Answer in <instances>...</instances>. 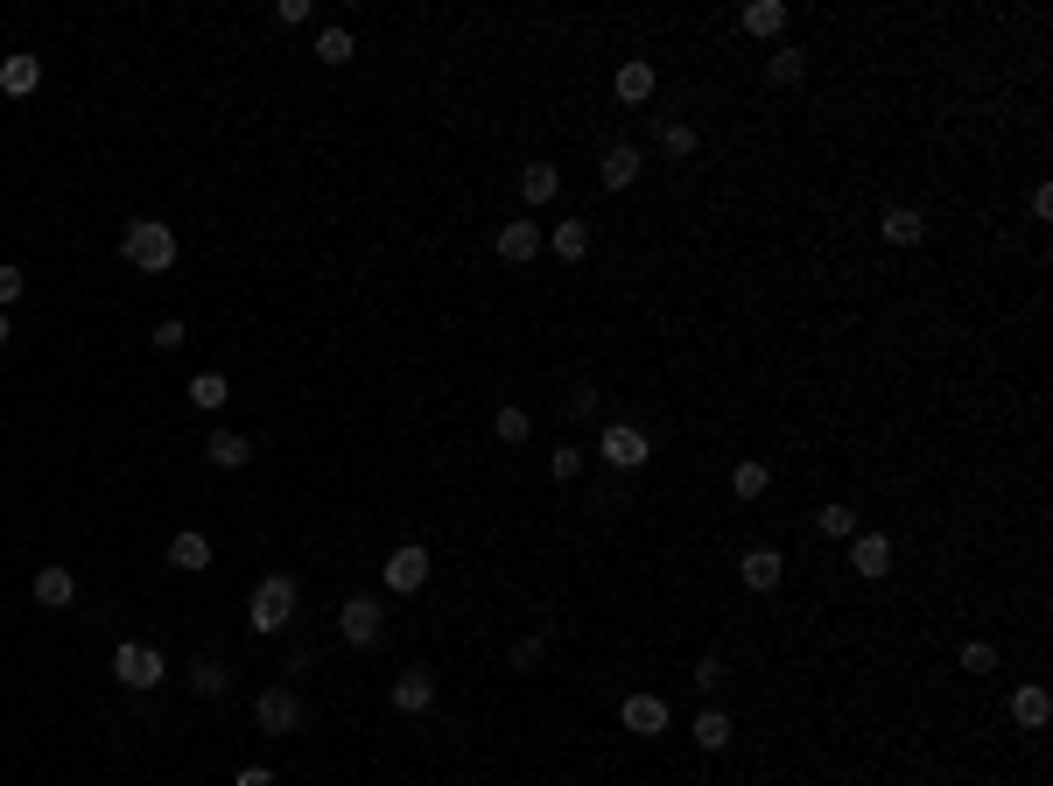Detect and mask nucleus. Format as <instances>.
<instances>
[{"mask_svg": "<svg viewBox=\"0 0 1053 786\" xmlns=\"http://www.w3.org/2000/svg\"><path fill=\"white\" fill-rule=\"evenodd\" d=\"M598 456L611 471H640L646 456H654V443H646V429H632V421H604V429H598Z\"/></svg>", "mask_w": 1053, "mask_h": 786, "instance_id": "20e7f679", "label": "nucleus"}, {"mask_svg": "<svg viewBox=\"0 0 1053 786\" xmlns=\"http://www.w3.org/2000/svg\"><path fill=\"white\" fill-rule=\"evenodd\" d=\"M275 22H281V29H296V22H310V0H281V8H275Z\"/></svg>", "mask_w": 1053, "mask_h": 786, "instance_id": "58836bf2", "label": "nucleus"}, {"mask_svg": "<svg viewBox=\"0 0 1053 786\" xmlns=\"http://www.w3.org/2000/svg\"><path fill=\"white\" fill-rule=\"evenodd\" d=\"M183 337H190V331H183V323H176V316H162V323H155V331H148V344H155V352H176V344H183Z\"/></svg>", "mask_w": 1053, "mask_h": 786, "instance_id": "4c0bfd02", "label": "nucleus"}, {"mask_svg": "<svg viewBox=\"0 0 1053 786\" xmlns=\"http://www.w3.org/2000/svg\"><path fill=\"white\" fill-rule=\"evenodd\" d=\"M765 78H773V85H801V78H808V56H801L794 43H780L773 56H765Z\"/></svg>", "mask_w": 1053, "mask_h": 786, "instance_id": "393cba45", "label": "nucleus"}, {"mask_svg": "<svg viewBox=\"0 0 1053 786\" xmlns=\"http://www.w3.org/2000/svg\"><path fill=\"white\" fill-rule=\"evenodd\" d=\"M815 527L829 534V541H850V534H864V527H857V506H821Z\"/></svg>", "mask_w": 1053, "mask_h": 786, "instance_id": "7c9ffc66", "label": "nucleus"}, {"mask_svg": "<svg viewBox=\"0 0 1053 786\" xmlns=\"http://www.w3.org/2000/svg\"><path fill=\"white\" fill-rule=\"evenodd\" d=\"M169 569H183V577H204V569H211V541H204L197 527L169 534Z\"/></svg>", "mask_w": 1053, "mask_h": 786, "instance_id": "f3484780", "label": "nucleus"}, {"mask_svg": "<svg viewBox=\"0 0 1053 786\" xmlns=\"http://www.w3.org/2000/svg\"><path fill=\"white\" fill-rule=\"evenodd\" d=\"M667 723H675V717H667V702H660V696H646V688L619 702V731H632V737H660Z\"/></svg>", "mask_w": 1053, "mask_h": 786, "instance_id": "6e6552de", "label": "nucleus"}, {"mask_svg": "<svg viewBox=\"0 0 1053 786\" xmlns=\"http://www.w3.org/2000/svg\"><path fill=\"white\" fill-rule=\"evenodd\" d=\"M1046 717H1053V696H1046L1040 681L1011 688V723H1019V731H1046Z\"/></svg>", "mask_w": 1053, "mask_h": 786, "instance_id": "dca6fc26", "label": "nucleus"}, {"mask_svg": "<svg viewBox=\"0 0 1053 786\" xmlns=\"http://www.w3.org/2000/svg\"><path fill=\"white\" fill-rule=\"evenodd\" d=\"M337 632H344V646H379V632H387V611H379V597H344Z\"/></svg>", "mask_w": 1053, "mask_h": 786, "instance_id": "0eeeda50", "label": "nucleus"}, {"mask_svg": "<svg viewBox=\"0 0 1053 786\" xmlns=\"http://www.w3.org/2000/svg\"><path fill=\"white\" fill-rule=\"evenodd\" d=\"M787 29V0H752L744 8V35H780Z\"/></svg>", "mask_w": 1053, "mask_h": 786, "instance_id": "a878e982", "label": "nucleus"}, {"mask_svg": "<svg viewBox=\"0 0 1053 786\" xmlns=\"http://www.w3.org/2000/svg\"><path fill=\"white\" fill-rule=\"evenodd\" d=\"M577 471H583V450H569V443H562V450H548V477H555V485H569Z\"/></svg>", "mask_w": 1053, "mask_h": 786, "instance_id": "c9c22d12", "label": "nucleus"}, {"mask_svg": "<svg viewBox=\"0 0 1053 786\" xmlns=\"http://www.w3.org/2000/svg\"><path fill=\"white\" fill-rule=\"evenodd\" d=\"M520 197L527 204H555V197H562V169H555V162H527L520 169Z\"/></svg>", "mask_w": 1053, "mask_h": 786, "instance_id": "aec40b11", "label": "nucleus"}, {"mask_svg": "<svg viewBox=\"0 0 1053 786\" xmlns=\"http://www.w3.org/2000/svg\"><path fill=\"white\" fill-rule=\"evenodd\" d=\"M963 675H998V646H990V639H969V646H963Z\"/></svg>", "mask_w": 1053, "mask_h": 786, "instance_id": "f704fd0d", "label": "nucleus"}, {"mask_svg": "<svg viewBox=\"0 0 1053 786\" xmlns=\"http://www.w3.org/2000/svg\"><path fill=\"white\" fill-rule=\"evenodd\" d=\"M654 85H660V71L646 64V56H625V64H619V78H611L619 106H646V99H654Z\"/></svg>", "mask_w": 1053, "mask_h": 786, "instance_id": "4468645a", "label": "nucleus"}, {"mask_svg": "<svg viewBox=\"0 0 1053 786\" xmlns=\"http://www.w3.org/2000/svg\"><path fill=\"white\" fill-rule=\"evenodd\" d=\"M850 569H857L864 583L892 577V534H850Z\"/></svg>", "mask_w": 1053, "mask_h": 786, "instance_id": "f8f14e48", "label": "nucleus"}, {"mask_svg": "<svg viewBox=\"0 0 1053 786\" xmlns=\"http://www.w3.org/2000/svg\"><path fill=\"white\" fill-rule=\"evenodd\" d=\"M878 239L885 246H921L927 239V218L913 204H885V218H878Z\"/></svg>", "mask_w": 1053, "mask_h": 786, "instance_id": "2eb2a0df", "label": "nucleus"}, {"mask_svg": "<svg viewBox=\"0 0 1053 786\" xmlns=\"http://www.w3.org/2000/svg\"><path fill=\"white\" fill-rule=\"evenodd\" d=\"M225 688H233V667H225V660H211V654H204V660H190V696L218 702Z\"/></svg>", "mask_w": 1053, "mask_h": 786, "instance_id": "412c9836", "label": "nucleus"}, {"mask_svg": "<svg viewBox=\"0 0 1053 786\" xmlns=\"http://www.w3.org/2000/svg\"><path fill=\"white\" fill-rule=\"evenodd\" d=\"M541 246H548V233H541L534 218H513V225H499V260H506V267H527L534 254H541Z\"/></svg>", "mask_w": 1053, "mask_h": 786, "instance_id": "ddd939ff", "label": "nucleus"}, {"mask_svg": "<svg viewBox=\"0 0 1053 786\" xmlns=\"http://www.w3.org/2000/svg\"><path fill=\"white\" fill-rule=\"evenodd\" d=\"M162 675H169V660L155 654V646H141V639L112 646V681H120V688H133V696H141V688H155Z\"/></svg>", "mask_w": 1053, "mask_h": 786, "instance_id": "7ed1b4c3", "label": "nucleus"}, {"mask_svg": "<svg viewBox=\"0 0 1053 786\" xmlns=\"http://www.w3.org/2000/svg\"><path fill=\"white\" fill-rule=\"evenodd\" d=\"M548 632H555V625H548ZM548 632H527V639H513V654H506V667H513V675L541 667V654H548Z\"/></svg>", "mask_w": 1053, "mask_h": 786, "instance_id": "c756f323", "label": "nucleus"}, {"mask_svg": "<svg viewBox=\"0 0 1053 786\" xmlns=\"http://www.w3.org/2000/svg\"><path fill=\"white\" fill-rule=\"evenodd\" d=\"M394 709H400V717H429V709H436V675H429V667H400V675H394Z\"/></svg>", "mask_w": 1053, "mask_h": 786, "instance_id": "9d476101", "label": "nucleus"}, {"mask_svg": "<svg viewBox=\"0 0 1053 786\" xmlns=\"http://www.w3.org/2000/svg\"><path fill=\"white\" fill-rule=\"evenodd\" d=\"M640 169H646L640 148H632V141H611V148H604V162H598V183L611 190V197H619V190L640 183Z\"/></svg>", "mask_w": 1053, "mask_h": 786, "instance_id": "9b49d317", "label": "nucleus"}, {"mask_svg": "<svg viewBox=\"0 0 1053 786\" xmlns=\"http://www.w3.org/2000/svg\"><path fill=\"white\" fill-rule=\"evenodd\" d=\"M71 597H78V577H71L64 562H43V569H35V604H43V611H64Z\"/></svg>", "mask_w": 1053, "mask_h": 786, "instance_id": "a211bd4d", "label": "nucleus"}, {"mask_svg": "<svg viewBox=\"0 0 1053 786\" xmlns=\"http://www.w3.org/2000/svg\"><path fill=\"white\" fill-rule=\"evenodd\" d=\"M8 337H14V331H8V310H0V352H8Z\"/></svg>", "mask_w": 1053, "mask_h": 786, "instance_id": "a19ab883", "label": "nucleus"}, {"mask_svg": "<svg viewBox=\"0 0 1053 786\" xmlns=\"http://www.w3.org/2000/svg\"><path fill=\"white\" fill-rule=\"evenodd\" d=\"M723 675H731V660H723L717 646H710V654L696 660V688H702V696H717V688H723Z\"/></svg>", "mask_w": 1053, "mask_h": 786, "instance_id": "72a5a7b5", "label": "nucleus"}, {"mask_svg": "<svg viewBox=\"0 0 1053 786\" xmlns=\"http://www.w3.org/2000/svg\"><path fill=\"white\" fill-rule=\"evenodd\" d=\"M688 737H696L702 752H731V717H723V709L710 702V709H702L696 723H688Z\"/></svg>", "mask_w": 1053, "mask_h": 786, "instance_id": "5701e85b", "label": "nucleus"}, {"mask_svg": "<svg viewBox=\"0 0 1053 786\" xmlns=\"http://www.w3.org/2000/svg\"><path fill=\"white\" fill-rule=\"evenodd\" d=\"M765 485H773V471H765L759 456H744V464H731V492H738V498H765Z\"/></svg>", "mask_w": 1053, "mask_h": 786, "instance_id": "cd10ccee", "label": "nucleus"}, {"mask_svg": "<svg viewBox=\"0 0 1053 786\" xmlns=\"http://www.w3.org/2000/svg\"><path fill=\"white\" fill-rule=\"evenodd\" d=\"M246 625H254L260 639L289 632V625H296V577H260L254 597H246Z\"/></svg>", "mask_w": 1053, "mask_h": 786, "instance_id": "f03ea898", "label": "nucleus"}, {"mask_svg": "<svg viewBox=\"0 0 1053 786\" xmlns=\"http://www.w3.org/2000/svg\"><path fill=\"white\" fill-rule=\"evenodd\" d=\"M204 456H211L218 471H239L246 456H254V443H246V435H233V429H211V435H204Z\"/></svg>", "mask_w": 1053, "mask_h": 786, "instance_id": "4be33fe9", "label": "nucleus"}, {"mask_svg": "<svg viewBox=\"0 0 1053 786\" xmlns=\"http://www.w3.org/2000/svg\"><path fill=\"white\" fill-rule=\"evenodd\" d=\"M254 723H260V737H296L302 731L296 688H260V696H254Z\"/></svg>", "mask_w": 1053, "mask_h": 786, "instance_id": "39448f33", "label": "nucleus"}, {"mask_svg": "<svg viewBox=\"0 0 1053 786\" xmlns=\"http://www.w3.org/2000/svg\"><path fill=\"white\" fill-rule=\"evenodd\" d=\"M492 435H499V443H527V435H534V414H527V408H499V414H492Z\"/></svg>", "mask_w": 1053, "mask_h": 786, "instance_id": "2f4dec72", "label": "nucleus"}, {"mask_svg": "<svg viewBox=\"0 0 1053 786\" xmlns=\"http://www.w3.org/2000/svg\"><path fill=\"white\" fill-rule=\"evenodd\" d=\"M548 254H555V260H583V254H590V225H583V218H562V225L548 233Z\"/></svg>", "mask_w": 1053, "mask_h": 786, "instance_id": "b1692460", "label": "nucleus"}, {"mask_svg": "<svg viewBox=\"0 0 1053 786\" xmlns=\"http://www.w3.org/2000/svg\"><path fill=\"white\" fill-rule=\"evenodd\" d=\"M225 400H233V387H225V373H197L190 379V408H204V414H218Z\"/></svg>", "mask_w": 1053, "mask_h": 786, "instance_id": "bb28decb", "label": "nucleus"}, {"mask_svg": "<svg viewBox=\"0 0 1053 786\" xmlns=\"http://www.w3.org/2000/svg\"><path fill=\"white\" fill-rule=\"evenodd\" d=\"M780 577H787V554H780V548H744L738 554V583L759 590V597H765V590H780Z\"/></svg>", "mask_w": 1053, "mask_h": 786, "instance_id": "1a4fd4ad", "label": "nucleus"}, {"mask_svg": "<svg viewBox=\"0 0 1053 786\" xmlns=\"http://www.w3.org/2000/svg\"><path fill=\"white\" fill-rule=\"evenodd\" d=\"M429 569H436V562H429V548H421V541H400V548L387 554V562H379V577H387L394 597H408V590L429 583Z\"/></svg>", "mask_w": 1053, "mask_h": 786, "instance_id": "423d86ee", "label": "nucleus"}, {"mask_svg": "<svg viewBox=\"0 0 1053 786\" xmlns=\"http://www.w3.org/2000/svg\"><path fill=\"white\" fill-rule=\"evenodd\" d=\"M43 85V56H0V91L8 99H29Z\"/></svg>", "mask_w": 1053, "mask_h": 786, "instance_id": "6ab92c4d", "label": "nucleus"}, {"mask_svg": "<svg viewBox=\"0 0 1053 786\" xmlns=\"http://www.w3.org/2000/svg\"><path fill=\"white\" fill-rule=\"evenodd\" d=\"M660 148H667L675 162H688V155H696V127H688V120H667V127H660Z\"/></svg>", "mask_w": 1053, "mask_h": 786, "instance_id": "473e14b6", "label": "nucleus"}, {"mask_svg": "<svg viewBox=\"0 0 1053 786\" xmlns=\"http://www.w3.org/2000/svg\"><path fill=\"white\" fill-rule=\"evenodd\" d=\"M316 64H352V29H316Z\"/></svg>", "mask_w": 1053, "mask_h": 786, "instance_id": "c85d7f7f", "label": "nucleus"}, {"mask_svg": "<svg viewBox=\"0 0 1053 786\" xmlns=\"http://www.w3.org/2000/svg\"><path fill=\"white\" fill-rule=\"evenodd\" d=\"M120 254H127V267H141V274H169V267H176V233H169L162 218H133L120 233Z\"/></svg>", "mask_w": 1053, "mask_h": 786, "instance_id": "f257e3e1", "label": "nucleus"}, {"mask_svg": "<svg viewBox=\"0 0 1053 786\" xmlns=\"http://www.w3.org/2000/svg\"><path fill=\"white\" fill-rule=\"evenodd\" d=\"M233 786H281V779L267 773V765H239V779H233Z\"/></svg>", "mask_w": 1053, "mask_h": 786, "instance_id": "ea45409f", "label": "nucleus"}, {"mask_svg": "<svg viewBox=\"0 0 1053 786\" xmlns=\"http://www.w3.org/2000/svg\"><path fill=\"white\" fill-rule=\"evenodd\" d=\"M22 289H29V274L14 260H0V310H8V302H22Z\"/></svg>", "mask_w": 1053, "mask_h": 786, "instance_id": "e433bc0d", "label": "nucleus"}]
</instances>
